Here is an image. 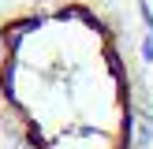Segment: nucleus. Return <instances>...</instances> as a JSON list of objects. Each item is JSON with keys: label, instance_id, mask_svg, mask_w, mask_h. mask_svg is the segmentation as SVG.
I'll list each match as a JSON object with an SVG mask.
<instances>
[{"label": "nucleus", "instance_id": "obj_1", "mask_svg": "<svg viewBox=\"0 0 153 149\" xmlns=\"http://www.w3.org/2000/svg\"><path fill=\"white\" fill-rule=\"evenodd\" d=\"M0 138L7 149L134 145V82L105 7L22 0L0 11Z\"/></svg>", "mask_w": 153, "mask_h": 149}, {"label": "nucleus", "instance_id": "obj_2", "mask_svg": "<svg viewBox=\"0 0 153 149\" xmlns=\"http://www.w3.org/2000/svg\"><path fill=\"white\" fill-rule=\"evenodd\" d=\"M142 15H146V22H149V34H153V0H142Z\"/></svg>", "mask_w": 153, "mask_h": 149}]
</instances>
